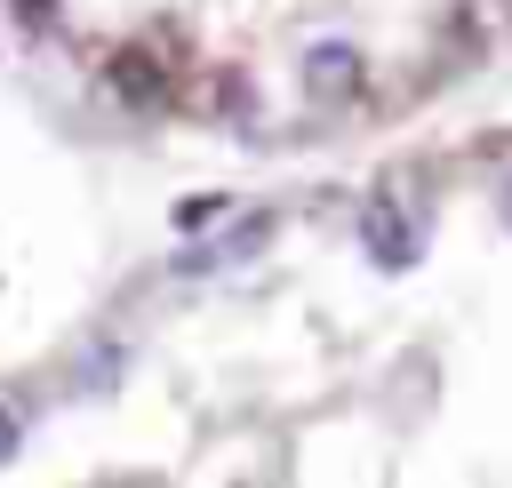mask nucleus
<instances>
[{
  "label": "nucleus",
  "instance_id": "nucleus-1",
  "mask_svg": "<svg viewBox=\"0 0 512 488\" xmlns=\"http://www.w3.org/2000/svg\"><path fill=\"white\" fill-rule=\"evenodd\" d=\"M368 248H376L384 264H408V256H416V224H384V216H376V224H368Z\"/></svg>",
  "mask_w": 512,
  "mask_h": 488
},
{
  "label": "nucleus",
  "instance_id": "nucleus-2",
  "mask_svg": "<svg viewBox=\"0 0 512 488\" xmlns=\"http://www.w3.org/2000/svg\"><path fill=\"white\" fill-rule=\"evenodd\" d=\"M8 448H16V424H8V416H0V456H8Z\"/></svg>",
  "mask_w": 512,
  "mask_h": 488
}]
</instances>
